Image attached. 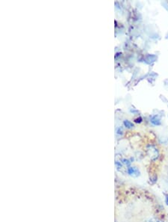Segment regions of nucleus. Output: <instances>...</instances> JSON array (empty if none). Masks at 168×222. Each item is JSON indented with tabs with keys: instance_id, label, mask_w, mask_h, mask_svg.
Here are the masks:
<instances>
[{
	"instance_id": "nucleus-1",
	"label": "nucleus",
	"mask_w": 168,
	"mask_h": 222,
	"mask_svg": "<svg viewBox=\"0 0 168 222\" xmlns=\"http://www.w3.org/2000/svg\"><path fill=\"white\" fill-rule=\"evenodd\" d=\"M128 173L131 175V176H135V177H138L140 174V171L138 169L136 168H128Z\"/></svg>"
},
{
	"instance_id": "nucleus-2",
	"label": "nucleus",
	"mask_w": 168,
	"mask_h": 222,
	"mask_svg": "<svg viewBox=\"0 0 168 222\" xmlns=\"http://www.w3.org/2000/svg\"><path fill=\"white\" fill-rule=\"evenodd\" d=\"M150 122L151 123L154 125V126H159V125L161 124V120H160L159 117L156 115L152 116V117H151Z\"/></svg>"
},
{
	"instance_id": "nucleus-3",
	"label": "nucleus",
	"mask_w": 168,
	"mask_h": 222,
	"mask_svg": "<svg viewBox=\"0 0 168 222\" xmlns=\"http://www.w3.org/2000/svg\"><path fill=\"white\" fill-rule=\"evenodd\" d=\"M124 125L127 128H129V129H131V128L134 127V124H133V123H131V122H130L129 121H128V120H126V121H124Z\"/></svg>"
},
{
	"instance_id": "nucleus-4",
	"label": "nucleus",
	"mask_w": 168,
	"mask_h": 222,
	"mask_svg": "<svg viewBox=\"0 0 168 222\" xmlns=\"http://www.w3.org/2000/svg\"><path fill=\"white\" fill-rule=\"evenodd\" d=\"M141 117H140V118H137L136 120H135V122L136 123H140L141 122Z\"/></svg>"
},
{
	"instance_id": "nucleus-5",
	"label": "nucleus",
	"mask_w": 168,
	"mask_h": 222,
	"mask_svg": "<svg viewBox=\"0 0 168 222\" xmlns=\"http://www.w3.org/2000/svg\"><path fill=\"white\" fill-rule=\"evenodd\" d=\"M166 202H167V204H168V196H167V199H166Z\"/></svg>"
},
{
	"instance_id": "nucleus-6",
	"label": "nucleus",
	"mask_w": 168,
	"mask_h": 222,
	"mask_svg": "<svg viewBox=\"0 0 168 222\" xmlns=\"http://www.w3.org/2000/svg\"><path fill=\"white\" fill-rule=\"evenodd\" d=\"M156 222H161V221H156Z\"/></svg>"
}]
</instances>
